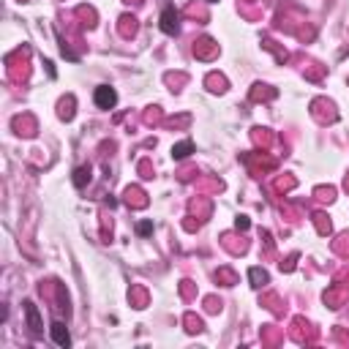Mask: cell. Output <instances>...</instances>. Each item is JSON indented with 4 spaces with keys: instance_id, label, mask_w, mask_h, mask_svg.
Here are the masks:
<instances>
[{
    "instance_id": "6da1fadb",
    "label": "cell",
    "mask_w": 349,
    "mask_h": 349,
    "mask_svg": "<svg viewBox=\"0 0 349 349\" xmlns=\"http://www.w3.org/2000/svg\"><path fill=\"white\" fill-rule=\"evenodd\" d=\"M115 101H117V96H115L112 87H98V90H96V104L101 109H112V107H115Z\"/></svg>"
},
{
    "instance_id": "7a4b0ae2",
    "label": "cell",
    "mask_w": 349,
    "mask_h": 349,
    "mask_svg": "<svg viewBox=\"0 0 349 349\" xmlns=\"http://www.w3.org/2000/svg\"><path fill=\"white\" fill-rule=\"evenodd\" d=\"M161 30H164L166 36L178 33V14H174V9H166L164 14H161Z\"/></svg>"
},
{
    "instance_id": "3957f363",
    "label": "cell",
    "mask_w": 349,
    "mask_h": 349,
    "mask_svg": "<svg viewBox=\"0 0 349 349\" xmlns=\"http://www.w3.org/2000/svg\"><path fill=\"white\" fill-rule=\"evenodd\" d=\"M52 338H55V344H58V346H68V344H71L68 330L60 325V322H55V325H52Z\"/></svg>"
},
{
    "instance_id": "277c9868",
    "label": "cell",
    "mask_w": 349,
    "mask_h": 349,
    "mask_svg": "<svg viewBox=\"0 0 349 349\" xmlns=\"http://www.w3.org/2000/svg\"><path fill=\"white\" fill-rule=\"evenodd\" d=\"M85 180H90V169H85V166H82V169H77V178H74V183H77V186H85Z\"/></svg>"
},
{
    "instance_id": "5b68a950",
    "label": "cell",
    "mask_w": 349,
    "mask_h": 349,
    "mask_svg": "<svg viewBox=\"0 0 349 349\" xmlns=\"http://www.w3.org/2000/svg\"><path fill=\"white\" fill-rule=\"evenodd\" d=\"M189 150H191V145H189V142H186V145H178V147H174V155H178V158H183V155H189Z\"/></svg>"
}]
</instances>
